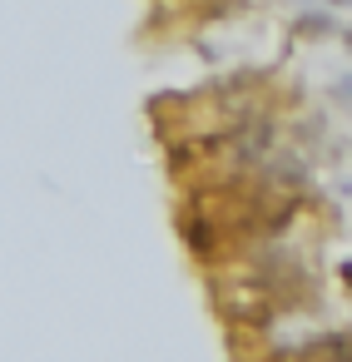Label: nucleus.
Masks as SVG:
<instances>
[{
  "label": "nucleus",
  "mask_w": 352,
  "mask_h": 362,
  "mask_svg": "<svg viewBox=\"0 0 352 362\" xmlns=\"http://www.w3.org/2000/svg\"><path fill=\"white\" fill-rule=\"evenodd\" d=\"M342 283H347V288H352V263H342Z\"/></svg>",
  "instance_id": "1"
}]
</instances>
